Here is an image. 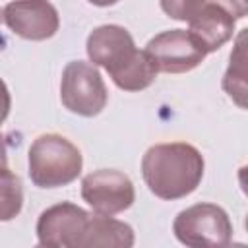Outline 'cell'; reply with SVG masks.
Instances as JSON below:
<instances>
[{
	"mask_svg": "<svg viewBox=\"0 0 248 248\" xmlns=\"http://www.w3.org/2000/svg\"><path fill=\"white\" fill-rule=\"evenodd\" d=\"M93 66H103L116 87L124 91H143L155 78L157 70L145 50H138L130 31L122 25L95 27L85 45Z\"/></svg>",
	"mask_w": 248,
	"mask_h": 248,
	"instance_id": "6da1fadb",
	"label": "cell"
},
{
	"mask_svg": "<svg viewBox=\"0 0 248 248\" xmlns=\"http://www.w3.org/2000/svg\"><path fill=\"white\" fill-rule=\"evenodd\" d=\"M202 153L184 141L155 143L141 159V176L151 194L161 200H180L192 194L203 178Z\"/></svg>",
	"mask_w": 248,
	"mask_h": 248,
	"instance_id": "7a4b0ae2",
	"label": "cell"
},
{
	"mask_svg": "<svg viewBox=\"0 0 248 248\" xmlns=\"http://www.w3.org/2000/svg\"><path fill=\"white\" fill-rule=\"evenodd\" d=\"M29 178L39 188H60L74 182L83 167L81 151L60 134L39 136L27 153Z\"/></svg>",
	"mask_w": 248,
	"mask_h": 248,
	"instance_id": "3957f363",
	"label": "cell"
},
{
	"mask_svg": "<svg viewBox=\"0 0 248 248\" xmlns=\"http://www.w3.org/2000/svg\"><path fill=\"white\" fill-rule=\"evenodd\" d=\"M62 105L79 116H97L108 101L107 85L99 70L83 60H72L66 64L60 79Z\"/></svg>",
	"mask_w": 248,
	"mask_h": 248,
	"instance_id": "277c9868",
	"label": "cell"
},
{
	"mask_svg": "<svg viewBox=\"0 0 248 248\" xmlns=\"http://www.w3.org/2000/svg\"><path fill=\"white\" fill-rule=\"evenodd\" d=\"M172 232L186 246H227L232 238V223L223 207L203 202L182 209Z\"/></svg>",
	"mask_w": 248,
	"mask_h": 248,
	"instance_id": "5b68a950",
	"label": "cell"
},
{
	"mask_svg": "<svg viewBox=\"0 0 248 248\" xmlns=\"http://www.w3.org/2000/svg\"><path fill=\"white\" fill-rule=\"evenodd\" d=\"M81 198L99 215H118L134 203L136 190L128 174L116 169H99L83 176Z\"/></svg>",
	"mask_w": 248,
	"mask_h": 248,
	"instance_id": "8992f818",
	"label": "cell"
},
{
	"mask_svg": "<svg viewBox=\"0 0 248 248\" xmlns=\"http://www.w3.org/2000/svg\"><path fill=\"white\" fill-rule=\"evenodd\" d=\"M151 58L157 72L165 74H184L198 68L207 52L198 45V41L186 29H169L153 39L143 48Z\"/></svg>",
	"mask_w": 248,
	"mask_h": 248,
	"instance_id": "52a82bcc",
	"label": "cell"
},
{
	"mask_svg": "<svg viewBox=\"0 0 248 248\" xmlns=\"http://www.w3.org/2000/svg\"><path fill=\"white\" fill-rule=\"evenodd\" d=\"M89 215L83 207L62 202L46 207L37 221V240L41 246L79 248Z\"/></svg>",
	"mask_w": 248,
	"mask_h": 248,
	"instance_id": "ba28073f",
	"label": "cell"
},
{
	"mask_svg": "<svg viewBox=\"0 0 248 248\" xmlns=\"http://www.w3.org/2000/svg\"><path fill=\"white\" fill-rule=\"evenodd\" d=\"M2 12L10 31L27 41H46L60 27L58 12L48 0H14Z\"/></svg>",
	"mask_w": 248,
	"mask_h": 248,
	"instance_id": "9c48e42d",
	"label": "cell"
},
{
	"mask_svg": "<svg viewBox=\"0 0 248 248\" xmlns=\"http://www.w3.org/2000/svg\"><path fill=\"white\" fill-rule=\"evenodd\" d=\"M234 27H236V19L215 2H207L188 21L190 35L207 54L219 50L227 41H231L234 35Z\"/></svg>",
	"mask_w": 248,
	"mask_h": 248,
	"instance_id": "30bf717a",
	"label": "cell"
},
{
	"mask_svg": "<svg viewBox=\"0 0 248 248\" xmlns=\"http://www.w3.org/2000/svg\"><path fill=\"white\" fill-rule=\"evenodd\" d=\"M134 246V229L112 215H89L79 248H130Z\"/></svg>",
	"mask_w": 248,
	"mask_h": 248,
	"instance_id": "8fae6325",
	"label": "cell"
},
{
	"mask_svg": "<svg viewBox=\"0 0 248 248\" xmlns=\"http://www.w3.org/2000/svg\"><path fill=\"white\" fill-rule=\"evenodd\" d=\"M246 54H244V31L236 39V46L231 52V62L223 78V89L240 107H246Z\"/></svg>",
	"mask_w": 248,
	"mask_h": 248,
	"instance_id": "7c38bea8",
	"label": "cell"
},
{
	"mask_svg": "<svg viewBox=\"0 0 248 248\" xmlns=\"http://www.w3.org/2000/svg\"><path fill=\"white\" fill-rule=\"evenodd\" d=\"M23 207V184L8 167L0 169V221H12Z\"/></svg>",
	"mask_w": 248,
	"mask_h": 248,
	"instance_id": "4fadbf2b",
	"label": "cell"
},
{
	"mask_svg": "<svg viewBox=\"0 0 248 248\" xmlns=\"http://www.w3.org/2000/svg\"><path fill=\"white\" fill-rule=\"evenodd\" d=\"M209 0H159L161 10L176 21H190Z\"/></svg>",
	"mask_w": 248,
	"mask_h": 248,
	"instance_id": "5bb4252c",
	"label": "cell"
},
{
	"mask_svg": "<svg viewBox=\"0 0 248 248\" xmlns=\"http://www.w3.org/2000/svg\"><path fill=\"white\" fill-rule=\"evenodd\" d=\"M227 10L234 19H244L248 16V2L246 0H209Z\"/></svg>",
	"mask_w": 248,
	"mask_h": 248,
	"instance_id": "9a60e30c",
	"label": "cell"
},
{
	"mask_svg": "<svg viewBox=\"0 0 248 248\" xmlns=\"http://www.w3.org/2000/svg\"><path fill=\"white\" fill-rule=\"evenodd\" d=\"M10 107H12V97H10L8 85H6L4 79L0 78V124L8 118V114H10Z\"/></svg>",
	"mask_w": 248,
	"mask_h": 248,
	"instance_id": "2e32d148",
	"label": "cell"
},
{
	"mask_svg": "<svg viewBox=\"0 0 248 248\" xmlns=\"http://www.w3.org/2000/svg\"><path fill=\"white\" fill-rule=\"evenodd\" d=\"M8 165V151H6V141L4 136L0 134V169H4Z\"/></svg>",
	"mask_w": 248,
	"mask_h": 248,
	"instance_id": "e0dca14e",
	"label": "cell"
},
{
	"mask_svg": "<svg viewBox=\"0 0 248 248\" xmlns=\"http://www.w3.org/2000/svg\"><path fill=\"white\" fill-rule=\"evenodd\" d=\"M89 4H93V6H101V8H107V6H112V4H116L118 0H87Z\"/></svg>",
	"mask_w": 248,
	"mask_h": 248,
	"instance_id": "ac0fdd59",
	"label": "cell"
},
{
	"mask_svg": "<svg viewBox=\"0 0 248 248\" xmlns=\"http://www.w3.org/2000/svg\"><path fill=\"white\" fill-rule=\"evenodd\" d=\"M0 23H4V12L0 10Z\"/></svg>",
	"mask_w": 248,
	"mask_h": 248,
	"instance_id": "d6986e66",
	"label": "cell"
}]
</instances>
